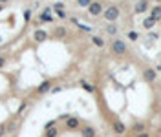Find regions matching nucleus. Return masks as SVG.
<instances>
[{
    "instance_id": "1",
    "label": "nucleus",
    "mask_w": 161,
    "mask_h": 137,
    "mask_svg": "<svg viewBox=\"0 0 161 137\" xmlns=\"http://www.w3.org/2000/svg\"><path fill=\"white\" fill-rule=\"evenodd\" d=\"M119 15H121V11H119V7H117V6H110V7L104 9V18L108 20L110 24L115 22V20L119 18Z\"/></svg>"
},
{
    "instance_id": "2",
    "label": "nucleus",
    "mask_w": 161,
    "mask_h": 137,
    "mask_svg": "<svg viewBox=\"0 0 161 137\" xmlns=\"http://www.w3.org/2000/svg\"><path fill=\"white\" fill-rule=\"evenodd\" d=\"M112 51H114V55H125V53H126V44H125V40H121V38L112 40Z\"/></svg>"
},
{
    "instance_id": "3",
    "label": "nucleus",
    "mask_w": 161,
    "mask_h": 137,
    "mask_svg": "<svg viewBox=\"0 0 161 137\" xmlns=\"http://www.w3.org/2000/svg\"><path fill=\"white\" fill-rule=\"evenodd\" d=\"M88 13H90L92 17H99L101 13H104V7H103L101 2H92V4L88 6Z\"/></svg>"
},
{
    "instance_id": "4",
    "label": "nucleus",
    "mask_w": 161,
    "mask_h": 137,
    "mask_svg": "<svg viewBox=\"0 0 161 137\" xmlns=\"http://www.w3.org/2000/svg\"><path fill=\"white\" fill-rule=\"evenodd\" d=\"M134 11H136L137 15L146 13V11H148V0H137L136 6H134Z\"/></svg>"
},
{
    "instance_id": "5",
    "label": "nucleus",
    "mask_w": 161,
    "mask_h": 137,
    "mask_svg": "<svg viewBox=\"0 0 161 137\" xmlns=\"http://www.w3.org/2000/svg\"><path fill=\"white\" fill-rule=\"evenodd\" d=\"M143 77H145L148 82H154V80H156V70H152V68H146V70L143 71Z\"/></svg>"
},
{
    "instance_id": "6",
    "label": "nucleus",
    "mask_w": 161,
    "mask_h": 137,
    "mask_svg": "<svg viewBox=\"0 0 161 137\" xmlns=\"http://www.w3.org/2000/svg\"><path fill=\"white\" fill-rule=\"evenodd\" d=\"M150 17H152L156 22H157V20H161V6L152 7V11H150Z\"/></svg>"
},
{
    "instance_id": "7",
    "label": "nucleus",
    "mask_w": 161,
    "mask_h": 137,
    "mask_svg": "<svg viewBox=\"0 0 161 137\" xmlns=\"http://www.w3.org/2000/svg\"><path fill=\"white\" fill-rule=\"evenodd\" d=\"M66 126L70 130H75V128H79V119L77 117H70L68 121H66Z\"/></svg>"
},
{
    "instance_id": "8",
    "label": "nucleus",
    "mask_w": 161,
    "mask_h": 137,
    "mask_svg": "<svg viewBox=\"0 0 161 137\" xmlns=\"http://www.w3.org/2000/svg\"><path fill=\"white\" fill-rule=\"evenodd\" d=\"M154 24H156V20H154L152 17H146V18L143 20V28H145V29H152Z\"/></svg>"
},
{
    "instance_id": "9",
    "label": "nucleus",
    "mask_w": 161,
    "mask_h": 137,
    "mask_svg": "<svg viewBox=\"0 0 161 137\" xmlns=\"http://www.w3.org/2000/svg\"><path fill=\"white\" fill-rule=\"evenodd\" d=\"M82 137H95V130L92 126H84L82 128Z\"/></svg>"
},
{
    "instance_id": "10",
    "label": "nucleus",
    "mask_w": 161,
    "mask_h": 137,
    "mask_svg": "<svg viewBox=\"0 0 161 137\" xmlns=\"http://www.w3.org/2000/svg\"><path fill=\"white\" fill-rule=\"evenodd\" d=\"M50 88H51V82H50V80H46V82H42L40 86L37 88V91H39V93H46Z\"/></svg>"
},
{
    "instance_id": "11",
    "label": "nucleus",
    "mask_w": 161,
    "mask_h": 137,
    "mask_svg": "<svg viewBox=\"0 0 161 137\" xmlns=\"http://www.w3.org/2000/svg\"><path fill=\"white\" fill-rule=\"evenodd\" d=\"M48 38V33L46 31H42V29H39V31H35V40H39V42H42V40H46Z\"/></svg>"
},
{
    "instance_id": "12",
    "label": "nucleus",
    "mask_w": 161,
    "mask_h": 137,
    "mask_svg": "<svg viewBox=\"0 0 161 137\" xmlns=\"http://www.w3.org/2000/svg\"><path fill=\"white\" fill-rule=\"evenodd\" d=\"M125 130H126V128H125L123 123H119V121L114 123V132H115V133H125Z\"/></svg>"
},
{
    "instance_id": "13",
    "label": "nucleus",
    "mask_w": 161,
    "mask_h": 137,
    "mask_svg": "<svg viewBox=\"0 0 161 137\" xmlns=\"http://www.w3.org/2000/svg\"><path fill=\"white\" fill-rule=\"evenodd\" d=\"M46 137H57V128H51V124H48V128H46Z\"/></svg>"
},
{
    "instance_id": "14",
    "label": "nucleus",
    "mask_w": 161,
    "mask_h": 137,
    "mask_svg": "<svg viewBox=\"0 0 161 137\" xmlns=\"http://www.w3.org/2000/svg\"><path fill=\"white\" fill-rule=\"evenodd\" d=\"M92 42H93L97 48H103V46H104V40H103L101 37H92Z\"/></svg>"
},
{
    "instance_id": "15",
    "label": "nucleus",
    "mask_w": 161,
    "mask_h": 137,
    "mask_svg": "<svg viewBox=\"0 0 161 137\" xmlns=\"http://www.w3.org/2000/svg\"><path fill=\"white\" fill-rule=\"evenodd\" d=\"M117 29H119V28H117V26H115L114 22H112V24H108V26H106V31H108V33H110V35H115V33H117Z\"/></svg>"
},
{
    "instance_id": "16",
    "label": "nucleus",
    "mask_w": 161,
    "mask_h": 137,
    "mask_svg": "<svg viewBox=\"0 0 161 137\" xmlns=\"http://www.w3.org/2000/svg\"><path fill=\"white\" fill-rule=\"evenodd\" d=\"M50 11H51V9H46V11L40 15V20H44V22H50V20H51V15H50Z\"/></svg>"
},
{
    "instance_id": "17",
    "label": "nucleus",
    "mask_w": 161,
    "mask_h": 137,
    "mask_svg": "<svg viewBox=\"0 0 161 137\" xmlns=\"http://www.w3.org/2000/svg\"><path fill=\"white\" fill-rule=\"evenodd\" d=\"M92 2H93V0H77V4H79L81 7H88Z\"/></svg>"
},
{
    "instance_id": "18",
    "label": "nucleus",
    "mask_w": 161,
    "mask_h": 137,
    "mask_svg": "<svg viewBox=\"0 0 161 137\" xmlns=\"http://www.w3.org/2000/svg\"><path fill=\"white\" fill-rule=\"evenodd\" d=\"M55 35L57 37H64V35H66V29H64V28H57L55 29Z\"/></svg>"
},
{
    "instance_id": "19",
    "label": "nucleus",
    "mask_w": 161,
    "mask_h": 137,
    "mask_svg": "<svg viewBox=\"0 0 161 137\" xmlns=\"http://www.w3.org/2000/svg\"><path fill=\"white\" fill-rule=\"evenodd\" d=\"M128 38H130V40H137V38H139L137 31H128Z\"/></svg>"
},
{
    "instance_id": "20",
    "label": "nucleus",
    "mask_w": 161,
    "mask_h": 137,
    "mask_svg": "<svg viewBox=\"0 0 161 137\" xmlns=\"http://www.w3.org/2000/svg\"><path fill=\"white\" fill-rule=\"evenodd\" d=\"M81 86H82L84 90H86V91H93V86H90V84H88V82H84V80L81 82Z\"/></svg>"
},
{
    "instance_id": "21",
    "label": "nucleus",
    "mask_w": 161,
    "mask_h": 137,
    "mask_svg": "<svg viewBox=\"0 0 161 137\" xmlns=\"http://www.w3.org/2000/svg\"><path fill=\"white\" fill-rule=\"evenodd\" d=\"M55 13H57V17H60V18H66V11H64V9H55Z\"/></svg>"
},
{
    "instance_id": "22",
    "label": "nucleus",
    "mask_w": 161,
    "mask_h": 137,
    "mask_svg": "<svg viewBox=\"0 0 161 137\" xmlns=\"http://www.w3.org/2000/svg\"><path fill=\"white\" fill-rule=\"evenodd\" d=\"M143 128H145V126H143L141 123H139V124H136V126H134V130H136V132H143Z\"/></svg>"
},
{
    "instance_id": "23",
    "label": "nucleus",
    "mask_w": 161,
    "mask_h": 137,
    "mask_svg": "<svg viewBox=\"0 0 161 137\" xmlns=\"http://www.w3.org/2000/svg\"><path fill=\"white\" fill-rule=\"evenodd\" d=\"M29 17H31V13H29V11H24V18L29 20Z\"/></svg>"
},
{
    "instance_id": "24",
    "label": "nucleus",
    "mask_w": 161,
    "mask_h": 137,
    "mask_svg": "<svg viewBox=\"0 0 161 137\" xmlns=\"http://www.w3.org/2000/svg\"><path fill=\"white\" fill-rule=\"evenodd\" d=\"M4 132H6V128H4V126H0V137L4 135Z\"/></svg>"
},
{
    "instance_id": "25",
    "label": "nucleus",
    "mask_w": 161,
    "mask_h": 137,
    "mask_svg": "<svg viewBox=\"0 0 161 137\" xmlns=\"http://www.w3.org/2000/svg\"><path fill=\"white\" fill-rule=\"evenodd\" d=\"M4 62H6V60H4V57H0V68L4 66Z\"/></svg>"
},
{
    "instance_id": "26",
    "label": "nucleus",
    "mask_w": 161,
    "mask_h": 137,
    "mask_svg": "<svg viewBox=\"0 0 161 137\" xmlns=\"http://www.w3.org/2000/svg\"><path fill=\"white\" fill-rule=\"evenodd\" d=\"M4 2H7V0H0V4H4Z\"/></svg>"
},
{
    "instance_id": "27",
    "label": "nucleus",
    "mask_w": 161,
    "mask_h": 137,
    "mask_svg": "<svg viewBox=\"0 0 161 137\" xmlns=\"http://www.w3.org/2000/svg\"><path fill=\"white\" fill-rule=\"evenodd\" d=\"M0 11H2V6H0Z\"/></svg>"
},
{
    "instance_id": "28",
    "label": "nucleus",
    "mask_w": 161,
    "mask_h": 137,
    "mask_svg": "<svg viewBox=\"0 0 161 137\" xmlns=\"http://www.w3.org/2000/svg\"><path fill=\"white\" fill-rule=\"evenodd\" d=\"M0 42H2V37H0Z\"/></svg>"
},
{
    "instance_id": "29",
    "label": "nucleus",
    "mask_w": 161,
    "mask_h": 137,
    "mask_svg": "<svg viewBox=\"0 0 161 137\" xmlns=\"http://www.w3.org/2000/svg\"><path fill=\"white\" fill-rule=\"evenodd\" d=\"M156 2H161V0H156Z\"/></svg>"
}]
</instances>
